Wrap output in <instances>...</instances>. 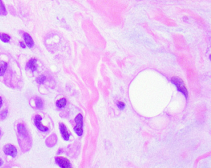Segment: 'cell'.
Listing matches in <instances>:
<instances>
[{
    "label": "cell",
    "instance_id": "cell-19",
    "mask_svg": "<svg viewBox=\"0 0 211 168\" xmlns=\"http://www.w3.org/2000/svg\"><path fill=\"white\" fill-rule=\"evenodd\" d=\"M2 104H3V99L2 97H0V109H1L2 106Z\"/></svg>",
    "mask_w": 211,
    "mask_h": 168
},
{
    "label": "cell",
    "instance_id": "cell-15",
    "mask_svg": "<svg viewBox=\"0 0 211 168\" xmlns=\"http://www.w3.org/2000/svg\"><path fill=\"white\" fill-rule=\"evenodd\" d=\"M45 80H46V77H45V75H42L39 76V77L37 78L36 81H37V83L39 84V85H42V84H44V83L45 82Z\"/></svg>",
    "mask_w": 211,
    "mask_h": 168
},
{
    "label": "cell",
    "instance_id": "cell-10",
    "mask_svg": "<svg viewBox=\"0 0 211 168\" xmlns=\"http://www.w3.org/2000/svg\"><path fill=\"white\" fill-rule=\"evenodd\" d=\"M66 103H67V101H66V98L63 97V98H62V99L58 100L56 102V105L58 108L62 109L66 106Z\"/></svg>",
    "mask_w": 211,
    "mask_h": 168
},
{
    "label": "cell",
    "instance_id": "cell-16",
    "mask_svg": "<svg viewBox=\"0 0 211 168\" xmlns=\"http://www.w3.org/2000/svg\"><path fill=\"white\" fill-rule=\"evenodd\" d=\"M8 110H3L1 113H0V118H1V120H3L6 118L8 115Z\"/></svg>",
    "mask_w": 211,
    "mask_h": 168
},
{
    "label": "cell",
    "instance_id": "cell-6",
    "mask_svg": "<svg viewBox=\"0 0 211 168\" xmlns=\"http://www.w3.org/2000/svg\"><path fill=\"white\" fill-rule=\"evenodd\" d=\"M59 131H60V132H61V134L62 135L63 138L64 139V140H66V141L69 140L70 134L67 130L66 126L63 123H59Z\"/></svg>",
    "mask_w": 211,
    "mask_h": 168
},
{
    "label": "cell",
    "instance_id": "cell-5",
    "mask_svg": "<svg viewBox=\"0 0 211 168\" xmlns=\"http://www.w3.org/2000/svg\"><path fill=\"white\" fill-rule=\"evenodd\" d=\"M42 117L39 114H36L34 118V124L36 127L42 132H47L48 130V128L45 126L42 123Z\"/></svg>",
    "mask_w": 211,
    "mask_h": 168
},
{
    "label": "cell",
    "instance_id": "cell-18",
    "mask_svg": "<svg viewBox=\"0 0 211 168\" xmlns=\"http://www.w3.org/2000/svg\"><path fill=\"white\" fill-rule=\"evenodd\" d=\"M19 44H20V46H21V47L22 48L25 49V48H26V44L24 43L23 41H20Z\"/></svg>",
    "mask_w": 211,
    "mask_h": 168
},
{
    "label": "cell",
    "instance_id": "cell-13",
    "mask_svg": "<svg viewBox=\"0 0 211 168\" xmlns=\"http://www.w3.org/2000/svg\"><path fill=\"white\" fill-rule=\"evenodd\" d=\"M7 68H8V64L6 62H2L0 64V77H2L4 75Z\"/></svg>",
    "mask_w": 211,
    "mask_h": 168
},
{
    "label": "cell",
    "instance_id": "cell-9",
    "mask_svg": "<svg viewBox=\"0 0 211 168\" xmlns=\"http://www.w3.org/2000/svg\"><path fill=\"white\" fill-rule=\"evenodd\" d=\"M17 132L20 134V135H21L22 137H24V138L27 137L28 132L23 124H21V123L18 124L17 126Z\"/></svg>",
    "mask_w": 211,
    "mask_h": 168
},
{
    "label": "cell",
    "instance_id": "cell-1",
    "mask_svg": "<svg viewBox=\"0 0 211 168\" xmlns=\"http://www.w3.org/2000/svg\"><path fill=\"white\" fill-rule=\"evenodd\" d=\"M171 81L176 86L178 90L180 92L183 94L185 97L187 98L188 96V91L183 81L178 77H173L171 79Z\"/></svg>",
    "mask_w": 211,
    "mask_h": 168
},
{
    "label": "cell",
    "instance_id": "cell-8",
    "mask_svg": "<svg viewBox=\"0 0 211 168\" xmlns=\"http://www.w3.org/2000/svg\"><path fill=\"white\" fill-rule=\"evenodd\" d=\"M26 68L31 70L32 72L35 71L37 68V60L35 58L30 59L26 64Z\"/></svg>",
    "mask_w": 211,
    "mask_h": 168
},
{
    "label": "cell",
    "instance_id": "cell-2",
    "mask_svg": "<svg viewBox=\"0 0 211 168\" xmlns=\"http://www.w3.org/2000/svg\"><path fill=\"white\" fill-rule=\"evenodd\" d=\"M74 121L76 125L74 128V131L78 136H81L83 134V117L82 114L79 113L76 117Z\"/></svg>",
    "mask_w": 211,
    "mask_h": 168
},
{
    "label": "cell",
    "instance_id": "cell-17",
    "mask_svg": "<svg viewBox=\"0 0 211 168\" xmlns=\"http://www.w3.org/2000/svg\"><path fill=\"white\" fill-rule=\"evenodd\" d=\"M117 106L118 107V109L119 110H123V109H125V103L122 101H119L118 103H117Z\"/></svg>",
    "mask_w": 211,
    "mask_h": 168
},
{
    "label": "cell",
    "instance_id": "cell-12",
    "mask_svg": "<svg viewBox=\"0 0 211 168\" xmlns=\"http://www.w3.org/2000/svg\"><path fill=\"white\" fill-rule=\"evenodd\" d=\"M0 39H1L3 42L5 43H8L9 42L10 39H11V37L8 34L3 33H0Z\"/></svg>",
    "mask_w": 211,
    "mask_h": 168
},
{
    "label": "cell",
    "instance_id": "cell-4",
    "mask_svg": "<svg viewBox=\"0 0 211 168\" xmlns=\"http://www.w3.org/2000/svg\"><path fill=\"white\" fill-rule=\"evenodd\" d=\"M3 152L6 155L12 156L13 158H15L17 154V150L16 146L12 144H6L3 147Z\"/></svg>",
    "mask_w": 211,
    "mask_h": 168
},
{
    "label": "cell",
    "instance_id": "cell-7",
    "mask_svg": "<svg viewBox=\"0 0 211 168\" xmlns=\"http://www.w3.org/2000/svg\"><path fill=\"white\" fill-rule=\"evenodd\" d=\"M23 37L25 41L26 45L29 48H32L34 46V41L32 39V38L31 36L29 33H24L23 34Z\"/></svg>",
    "mask_w": 211,
    "mask_h": 168
},
{
    "label": "cell",
    "instance_id": "cell-21",
    "mask_svg": "<svg viewBox=\"0 0 211 168\" xmlns=\"http://www.w3.org/2000/svg\"><path fill=\"white\" fill-rule=\"evenodd\" d=\"M1 134H2V132H1V130H0V135H1Z\"/></svg>",
    "mask_w": 211,
    "mask_h": 168
},
{
    "label": "cell",
    "instance_id": "cell-11",
    "mask_svg": "<svg viewBox=\"0 0 211 168\" xmlns=\"http://www.w3.org/2000/svg\"><path fill=\"white\" fill-rule=\"evenodd\" d=\"M8 12L2 0H0V16H6Z\"/></svg>",
    "mask_w": 211,
    "mask_h": 168
},
{
    "label": "cell",
    "instance_id": "cell-14",
    "mask_svg": "<svg viewBox=\"0 0 211 168\" xmlns=\"http://www.w3.org/2000/svg\"><path fill=\"white\" fill-rule=\"evenodd\" d=\"M44 103L40 97H37L35 99V106L37 109H41L43 107Z\"/></svg>",
    "mask_w": 211,
    "mask_h": 168
},
{
    "label": "cell",
    "instance_id": "cell-3",
    "mask_svg": "<svg viewBox=\"0 0 211 168\" xmlns=\"http://www.w3.org/2000/svg\"><path fill=\"white\" fill-rule=\"evenodd\" d=\"M56 163L61 168H73L70 161L64 156H56Z\"/></svg>",
    "mask_w": 211,
    "mask_h": 168
},
{
    "label": "cell",
    "instance_id": "cell-20",
    "mask_svg": "<svg viewBox=\"0 0 211 168\" xmlns=\"http://www.w3.org/2000/svg\"><path fill=\"white\" fill-rule=\"evenodd\" d=\"M3 164V161L2 158H0V166H2Z\"/></svg>",
    "mask_w": 211,
    "mask_h": 168
}]
</instances>
